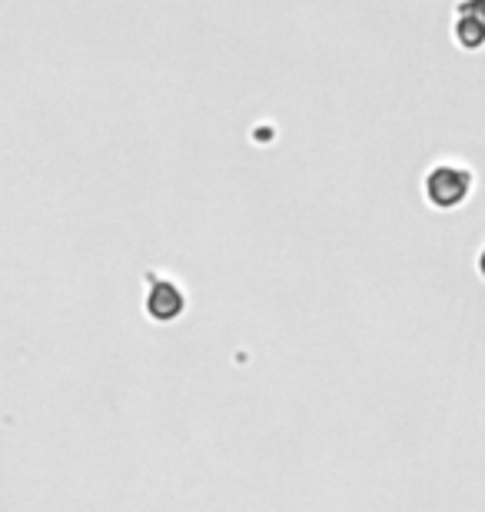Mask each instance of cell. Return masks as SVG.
I'll return each instance as SVG.
<instances>
[{"label":"cell","mask_w":485,"mask_h":512,"mask_svg":"<svg viewBox=\"0 0 485 512\" xmlns=\"http://www.w3.org/2000/svg\"><path fill=\"white\" fill-rule=\"evenodd\" d=\"M150 293H147V316L153 323H173L187 313V296L173 280L157 273H147Z\"/></svg>","instance_id":"7a4b0ae2"},{"label":"cell","mask_w":485,"mask_h":512,"mask_svg":"<svg viewBox=\"0 0 485 512\" xmlns=\"http://www.w3.org/2000/svg\"><path fill=\"white\" fill-rule=\"evenodd\" d=\"M452 34H456L459 47H466V50H482L485 47V24H479V20L469 17V14H459V10H456Z\"/></svg>","instance_id":"3957f363"},{"label":"cell","mask_w":485,"mask_h":512,"mask_svg":"<svg viewBox=\"0 0 485 512\" xmlns=\"http://www.w3.org/2000/svg\"><path fill=\"white\" fill-rule=\"evenodd\" d=\"M479 276L485 280V247H482V253H479Z\"/></svg>","instance_id":"5b68a950"},{"label":"cell","mask_w":485,"mask_h":512,"mask_svg":"<svg viewBox=\"0 0 485 512\" xmlns=\"http://www.w3.org/2000/svg\"><path fill=\"white\" fill-rule=\"evenodd\" d=\"M472 187H476V173L462 163H439L426 173V200L436 210H456L472 197Z\"/></svg>","instance_id":"6da1fadb"},{"label":"cell","mask_w":485,"mask_h":512,"mask_svg":"<svg viewBox=\"0 0 485 512\" xmlns=\"http://www.w3.org/2000/svg\"><path fill=\"white\" fill-rule=\"evenodd\" d=\"M459 14H469V17H476L479 24H485V0H459L456 4Z\"/></svg>","instance_id":"277c9868"}]
</instances>
